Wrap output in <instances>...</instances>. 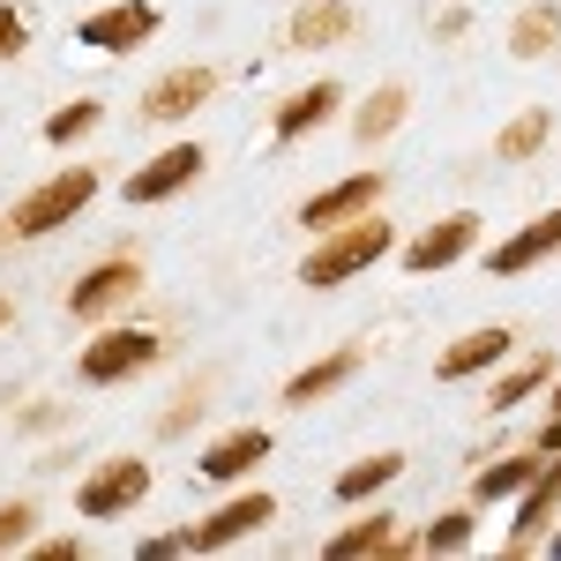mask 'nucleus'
<instances>
[{"label":"nucleus","instance_id":"obj_1","mask_svg":"<svg viewBox=\"0 0 561 561\" xmlns=\"http://www.w3.org/2000/svg\"><path fill=\"white\" fill-rule=\"evenodd\" d=\"M382 248H389V225L382 217H359V225H345L330 248H314V255L300 262V285H314V293H322V285H345V277H359Z\"/></svg>","mask_w":561,"mask_h":561},{"label":"nucleus","instance_id":"obj_2","mask_svg":"<svg viewBox=\"0 0 561 561\" xmlns=\"http://www.w3.org/2000/svg\"><path fill=\"white\" fill-rule=\"evenodd\" d=\"M90 195H98V180H90L83 165H76V173H60V180H45L38 195H23V203H15V232H23V240H38V232H53V225H68Z\"/></svg>","mask_w":561,"mask_h":561},{"label":"nucleus","instance_id":"obj_3","mask_svg":"<svg viewBox=\"0 0 561 561\" xmlns=\"http://www.w3.org/2000/svg\"><path fill=\"white\" fill-rule=\"evenodd\" d=\"M158 359V337L150 330H113V337H90L83 345V382H128Z\"/></svg>","mask_w":561,"mask_h":561},{"label":"nucleus","instance_id":"obj_4","mask_svg":"<svg viewBox=\"0 0 561 561\" xmlns=\"http://www.w3.org/2000/svg\"><path fill=\"white\" fill-rule=\"evenodd\" d=\"M142 494H150V472H142L135 457H113L105 472H90V479H83L76 510H83V517H121V510H135Z\"/></svg>","mask_w":561,"mask_h":561},{"label":"nucleus","instance_id":"obj_5","mask_svg":"<svg viewBox=\"0 0 561 561\" xmlns=\"http://www.w3.org/2000/svg\"><path fill=\"white\" fill-rule=\"evenodd\" d=\"M158 31V8L150 0H121V8H98L83 23V38L98 45V53H135V45Z\"/></svg>","mask_w":561,"mask_h":561},{"label":"nucleus","instance_id":"obj_6","mask_svg":"<svg viewBox=\"0 0 561 561\" xmlns=\"http://www.w3.org/2000/svg\"><path fill=\"white\" fill-rule=\"evenodd\" d=\"M375 195H382V180H375V173H352V180H337V187H322L314 203H300V225H307V232H330V225H352V217L367 210Z\"/></svg>","mask_w":561,"mask_h":561},{"label":"nucleus","instance_id":"obj_7","mask_svg":"<svg viewBox=\"0 0 561 561\" xmlns=\"http://www.w3.org/2000/svg\"><path fill=\"white\" fill-rule=\"evenodd\" d=\"M479 240V217H442L434 232H420L412 248H404V262H412V277H434V270H449V262L465 255Z\"/></svg>","mask_w":561,"mask_h":561},{"label":"nucleus","instance_id":"obj_8","mask_svg":"<svg viewBox=\"0 0 561 561\" xmlns=\"http://www.w3.org/2000/svg\"><path fill=\"white\" fill-rule=\"evenodd\" d=\"M195 173H203V150H195V142H180V150L150 158V165L128 180V203H165V195H180Z\"/></svg>","mask_w":561,"mask_h":561},{"label":"nucleus","instance_id":"obj_9","mask_svg":"<svg viewBox=\"0 0 561 561\" xmlns=\"http://www.w3.org/2000/svg\"><path fill=\"white\" fill-rule=\"evenodd\" d=\"M270 517H277V502H270V494H240V502H225L217 517H203L195 531H187V539H195V547H232V539L262 531Z\"/></svg>","mask_w":561,"mask_h":561},{"label":"nucleus","instance_id":"obj_10","mask_svg":"<svg viewBox=\"0 0 561 561\" xmlns=\"http://www.w3.org/2000/svg\"><path fill=\"white\" fill-rule=\"evenodd\" d=\"M554 248H561V210H547L539 225H524L510 248H494V255H486V270H494V277H524L531 262H547Z\"/></svg>","mask_w":561,"mask_h":561},{"label":"nucleus","instance_id":"obj_11","mask_svg":"<svg viewBox=\"0 0 561 561\" xmlns=\"http://www.w3.org/2000/svg\"><path fill=\"white\" fill-rule=\"evenodd\" d=\"M210 68H173V76H165V83H150V98H142V113H150V121H180V113H195V105H203V98H210Z\"/></svg>","mask_w":561,"mask_h":561},{"label":"nucleus","instance_id":"obj_12","mask_svg":"<svg viewBox=\"0 0 561 561\" xmlns=\"http://www.w3.org/2000/svg\"><path fill=\"white\" fill-rule=\"evenodd\" d=\"M502 352H510V330H472V337H457V345L434 359V375H442V382H465L479 367H494Z\"/></svg>","mask_w":561,"mask_h":561},{"label":"nucleus","instance_id":"obj_13","mask_svg":"<svg viewBox=\"0 0 561 561\" xmlns=\"http://www.w3.org/2000/svg\"><path fill=\"white\" fill-rule=\"evenodd\" d=\"M121 293H135V262H98L83 285L68 293V307H76V314L90 322V314H105V307L121 300Z\"/></svg>","mask_w":561,"mask_h":561},{"label":"nucleus","instance_id":"obj_14","mask_svg":"<svg viewBox=\"0 0 561 561\" xmlns=\"http://www.w3.org/2000/svg\"><path fill=\"white\" fill-rule=\"evenodd\" d=\"M262 457H270V434H262V427H240V434H225V442H210L203 472H210V479H240V472H255Z\"/></svg>","mask_w":561,"mask_h":561},{"label":"nucleus","instance_id":"obj_15","mask_svg":"<svg viewBox=\"0 0 561 561\" xmlns=\"http://www.w3.org/2000/svg\"><path fill=\"white\" fill-rule=\"evenodd\" d=\"M337 98H345V90H337V83H314V90H300V98H285V105H277V135L293 142V135L322 128V121L337 113Z\"/></svg>","mask_w":561,"mask_h":561},{"label":"nucleus","instance_id":"obj_16","mask_svg":"<svg viewBox=\"0 0 561 561\" xmlns=\"http://www.w3.org/2000/svg\"><path fill=\"white\" fill-rule=\"evenodd\" d=\"M352 367H359V352H330V359H314L307 375H293V382H285V404H314L322 389H337V382H345Z\"/></svg>","mask_w":561,"mask_h":561},{"label":"nucleus","instance_id":"obj_17","mask_svg":"<svg viewBox=\"0 0 561 561\" xmlns=\"http://www.w3.org/2000/svg\"><path fill=\"white\" fill-rule=\"evenodd\" d=\"M397 472H404V457H397V449H382V457H367V465L337 472V502H367V494H382Z\"/></svg>","mask_w":561,"mask_h":561},{"label":"nucleus","instance_id":"obj_18","mask_svg":"<svg viewBox=\"0 0 561 561\" xmlns=\"http://www.w3.org/2000/svg\"><path fill=\"white\" fill-rule=\"evenodd\" d=\"M547 135H554V113L531 105V113H517L510 128L494 135V158H531V150H547Z\"/></svg>","mask_w":561,"mask_h":561},{"label":"nucleus","instance_id":"obj_19","mask_svg":"<svg viewBox=\"0 0 561 561\" xmlns=\"http://www.w3.org/2000/svg\"><path fill=\"white\" fill-rule=\"evenodd\" d=\"M554 38H561V8L547 0V8H524V15H517V31H510V53H517V60H531V53H547Z\"/></svg>","mask_w":561,"mask_h":561},{"label":"nucleus","instance_id":"obj_20","mask_svg":"<svg viewBox=\"0 0 561 561\" xmlns=\"http://www.w3.org/2000/svg\"><path fill=\"white\" fill-rule=\"evenodd\" d=\"M352 31V8L345 0H322V8H307L300 23H293V45H337Z\"/></svg>","mask_w":561,"mask_h":561},{"label":"nucleus","instance_id":"obj_21","mask_svg":"<svg viewBox=\"0 0 561 561\" xmlns=\"http://www.w3.org/2000/svg\"><path fill=\"white\" fill-rule=\"evenodd\" d=\"M397 121H404V90L389 83V90H375V98L359 105V121H352V135H359V142H382V135L397 128Z\"/></svg>","mask_w":561,"mask_h":561},{"label":"nucleus","instance_id":"obj_22","mask_svg":"<svg viewBox=\"0 0 561 561\" xmlns=\"http://www.w3.org/2000/svg\"><path fill=\"white\" fill-rule=\"evenodd\" d=\"M539 479V449H524L510 465H494V472H479V502H502V494H524Z\"/></svg>","mask_w":561,"mask_h":561},{"label":"nucleus","instance_id":"obj_23","mask_svg":"<svg viewBox=\"0 0 561 561\" xmlns=\"http://www.w3.org/2000/svg\"><path fill=\"white\" fill-rule=\"evenodd\" d=\"M472 531H479V517L449 510V517H434L427 531H420V547H427V554H457V547H472Z\"/></svg>","mask_w":561,"mask_h":561},{"label":"nucleus","instance_id":"obj_24","mask_svg":"<svg viewBox=\"0 0 561 561\" xmlns=\"http://www.w3.org/2000/svg\"><path fill=\"white\" fill-rule=\"evenodd\" d=\"M98 128V105H60V113H53V121H45V142H53V150H60V142H76V135H90Z\"/></svg>","mask_w":561,"mask_h":561},{"label":"nucleus","instance_id":"obj_25","mask_svg":"<svg viewBox=\"0 0 561 561\" xmlns=\"http://www.w3.org/2000/svg\"><path fill=\"white\" fill-rule=\"evenodd\" d=\"M382 539H389V524H382V517H375V524H352V531H337V539H330V554H337V561H352V554H375Z\"/></svg>","mask_w":561,"mask_h":561},{"label":"nucleus","instance_id":"obj_26","mask_svg":"<svg viewBox=\"0 0 561 561\" xmlns=\"http://www.w3.org/2000/svg\"><path fill=\"white\" fill-rule=\"evenodd\" d=\"M539 382H547V359H531V367H517V375H510V382L494 389L486 404H494V412H510V404H524V397H531Z\"/></svg>","mask_w":561,"mask_h":561},{"label":"nucleus","instance_id":"obj_27","mask_svg":"<svg viewBox=\"0 0 561 561\" xmlns=\"http://www.w3.org/2000/svg\"><path fill=\"white\" fill-rule=\"evenodd\" d=\"M23 539H31V510L8 502V510H0V547H23Z\"/></svg>","mask_w":561,"mask_h":561},{"label":"nucleus","instance_id":"obj_28","mask_svg":"<svg viewBox=\"0 0 561 561\" xmlns=\"http://www.w3.org/2000/svg\"><path fill=\"white\" fill-rule=\"evenodd\" d=\"M15 53H23V15L0 8V60H15Z\"/></svg>","mask_w":561,"mask_h":561},{"label":"nucleus","instance_id":"obj_29","mask_svg":"<svg viewBox=\"0 0 561 561\" xmlns=\"http://www.w3.org/2000/svg\"><path fill=\"white\" fill-rule=\"evenodd\" d=\"M531 449H539V457H561V420H554V427H547V434H539Z\"/></svg>","mask_w":561,"mask_h":561},{"label":"nucleus","instance_id":"obj_30","mask_svg":"<svg viewBox=\"0 0 561 561\" xmlns=\"http://www.w3.org/2000/svg\"><path fill=\"white\" fill-rule=\"evenodd\" d=\"M0 330H8V300H0Z\"/></svg>","mask_w":561,"mask_h":561}]
</instances>
